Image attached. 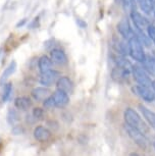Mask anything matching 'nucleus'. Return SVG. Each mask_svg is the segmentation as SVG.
Masks as SVG:
<instances>
[{
    "mask_svg": "<svg viewBox=\"0 0 155 156\" xmlns=\"http://www.w3.org/2000/svg\"><path fill=\"white\" fill-rule=\"evenodd\" d=\"M139 108H140V110H141L144 119H146V122H147L149 123V126L155 131V112H153V111L150 109H148L147 107L143 106L142 104L139 105Z\"/></svg>",
    "mask_w": 155,
    "mask_h": 156,
    "instance_id": "nucleus-15",
    "label": "nucleus"
},
{
    "mask_svg": "<svg viewBox=\"0 0 155 156\" xmlns=\"http://www.w3.org/2000/svg\"><path fill=\"white\" fill-rule=\"evenodd\" d=\"M116 4H122V0H114Z\"/></svg>",
    "mask_w": 155,
    "mask_h": 156,
    "instance_id": "nucleus-32",
    "label": "nucleus"
},
{
    "mask_svg": "<svg viewBox=\"0 0 155 156\" xmlns=\"http://www.w3.org/2000/svg\"><path fill=\"white\" fill-rule=\"evenodd\" d=\"M154 16H155V12H154Z\"/></svg>",
    "mask_w": 155,
    "mask_h": 156,
    "instance_id": "nucleus-34",
    "label": "nucleus"
},
{
    "mask_svg": "<svg viewBox=\"0 0 155 156\" xmlns=\"http://www.w3.org/2000/svg\"><path fill=\"white\" fill-rule=\"evenodd\" d=\"M11 94H12V84L7 83L4 85V89H3V94H2V101L7 102L10 99Z\"/></svg>",
    "mask_w": 155,
    "mask_h": 156,
    "instance_id": "nucleus-23",
    "label": "nucleus"
},
{
    "mask_svg": "<svg viewBox=\"0 0 155 156\" xmlns=\"http://www.w3.org/2000/svg\"><path fill=\"white\" fill-rule=\"evenodd\" d=\"M140 8L145 13H150L153 9V4L150 2V0H138Z\"/></svg>",
    "mask_w": 155,
    "mask_h": 156,
    "instance_id": "nucleus-22",
    "label": "nucleus"
},
{
    "mask_svg": "<svg viewBox=\"0 0 155 156\" xmlns=\"http://www.w3.org/2000/svg\"><path fill=\"white\" fill-rule=\"evenodd\" d=\"M16 70V62L14 60H12L6 66V69H4V72H3V73H2V76H1V80H0V83H1V84L3 83V82L6 80L7 78H9V76L12 75V73H14Z\"/></svg>",
    "mask_w": 155,
    "mask_h": 156,
    "instance_id": "nucleus-20",
    "label": "nucleus"
},
{
    "mask_svg": "<svg viewBox=\"0 0 155 156\" xmlns=\"http://www.w3.org/2000/svg\"><path fill=\"white\" fill-rule=\"evenodd\" d=\"M125 129H127V132H128L129 137L134 141V143H135L137 146L140 147V148L143 150L148 148V146H149L148 140H147V138H146L145 134L143 133L142 131H140V129L136 128H133V126H130L128 125L125 126Z\"/></svg>",
    "mask_w": 155,
    "mask_h": 156,
    "instance_id": "nucleus-3",
    "label": "nucleus"
},
{
    "mask_svg": "<svg viewBox=\"0 0 155 156\" xmlns=\"http://www.w3.org/2000/svg\"><path fill=\"white\" fill-rule=\"evenodd\" d=\"M43 109H41V108H34L33 110V115L36 119H40L43 117Z\"/></svg>",
    "mask_w": 155,
    "mask_h": 156,
    "instance_id": "nucleus-28",
    "label": "nucleus"
},
{
    "mask_svg": "<svg viewBox=\"0 0 155 156\" xmlns=\"http://www.w3.org/2000/svg\"><path fill=\"white\" fill-rule=\"evenodd\" d=\"M34 137L39 142H47L51 138V132L45 126H39L34 129Z\"/></svg>",
    "mask_w": 155,
    "mask_h": 156,
    "instance_id": "nucleus-11",
    "label": "nucleus"
},
{
    "mask_svg": "<svg viewBox=\"0 0 155 156\" xmlns=\"http://www.w3.org/2000/svg\"><path fill=\"white\" fill-rule=\"evenodd\" d=\"M132 91L134 94L139 96L146 102H152L155 99V93L150 90V88L147 86H142V85H136L132 88Z\"/></svg>",
    "mask_w": 155,
    "mask_h": 156,
    "instance_id": "nucleus-5",
    "label": "nucleus"
},
{
    "mask_svg": "<svg viewBox=\"0 0 155 156\" xmlns=\"http://www.w3.org/2000/svg\"><path fill=\"white\" fill-rule=\"evenodd\" d=\"M23 132V129L20 128V126H14L13 128V133H14V135H19V134H20Z\"/></svg>",
    "mask_w": 155,
    "mask_h": 156,
    "instance_id": "nucleus-29",
    "label": "nucleus"
},
{
    "mask_svg": "<svg viewBox=\"0 0 155 156\" xmlns=\"http://www.w3.org/2000/svg\"><path fill=\"white\" fill-rule=\"evenodd\" d=\"M43 105H44V107L47 108V109H51V108H54L55 107L54 99H53V97H52V95L51 96H48L47 98L44 100Z\"/></svg>",
    "mask_w": 155,
    "mask_h": 156,
    "instance_id": "nucleus-26",
    "label": "nucleus"
},
{
    "mask_svg": "<svg viewBox=\"0 0 155 156\" xmlns=\"http://www.w3.org/2000/svg\"><path fill=\"white\" fill-rule=\"evenodd\" d=\"M132 75H133L134 80L138 83V85L151 87L152 80L144 67L140 66H133V67H132Z\"/></svg>",
    "mask_w": 155,
    "mask_h": 156,
    "instance_id": "nucleus-4",
    "label": "nucleus"
},
{
    "mask_svg": "<svg viewBox=\"0 0 155 156\" xmlns=\"http://www.w3.org/2000/svg\"><path fill=\"white\" fill-rule=\"evenodd\" d=\"M124 119H125V123H127L128 126L138 129H140V131H142L144 134L148 131L147 126H146L145 122H143L142 117L140 116L139 113L137 112L135 109H133V108L129 107L125 110Z\"/></svg>",
    "mask_w": 155,
    "mask_h": 156,
    "instance_id": "nucleus-1",
    "label": "nucleus"
},
{
    "mask_svg": "<svg viewBox=\"0 0 155 156\" xmlns=\"http://www.w3.org/2000/svg\"><path fill=\"white\" fill-rule=\"evenodd\" d=\"M129 42V54L133 59H135L138 62L143 63L146 58V54L143 48V44L137 39L135 35H133L130 39L128 40Z\"/></svg>",
    "mask_w": 155,
    "mask_h": 156,
    "instance_id": "nucleus-2",
    "label": "nucleus"
},
{
    "mask_svg": "<svg viewBox=\"0 0 155 156\" xmlns=\"http://www.w3.org/2000/svg\"><path fill=\"white\" fill-rule=\"evenodd\" d=\"M147 33H148V37L150 38V40L155 44V27L154 26H151V25L148 26Z\"/></svg>",
    "mask_w": 155,
    "mask_h": 156,
    "instance_id": "nucleus-27",
    "label": "nucleus"
},
{
    "mask_svg": "<svg viewBox=\"0 0 155 156\" xmlns=\"http://www.w3.org/2000/svg\"><path fill=\"white\" fill-rule=\"evenodd\" d=\"M112 58H113V61H114V63L118 66H121V67H122V69L131 70V72H132V67H133V64H132L128 59H125V57L119 56V55H115V56H113Z\"/></svg>",
    "mask_w": 155,
    "mask_h": 156,
    "instance_id": "nucleus-19",
    "label": "nucleus"
},
{
    "mask_svg": "<svg viewBox=\"0 0 155 156\" xmlns=\"http://www.w3.org/2000/svg\"><path fill=\"white\" fill-rule=\"evenodd\" d=\"M132 72L131 70L125 69L121 66H116L114 69L111 70V78L116 83H125L129 80V76Z\"/></svg>",
    "mask_w": 155,
    "mask_h": 156,
    "instance_id": "nucleus-8",
    "label": "nucleus"
},
{
    "mask_svg": "<svg viewBox=\"0 0 155 156\" xmlns=\"http://www.w3.org/2000/svg\"><path fill=\"white\" fill-rule=\"evenodd\" d=\"M150 2H151V3L153 4V5L155 4V0H150Z\"/></svg>",
    "mask_w": 155,
    "mask_h": 156,
    "instance_id": "nucleus-33",
    "label": "nucleus"
},
{
    "mask_svg": "<svg viewBox=\"0 0 155 156\" xmlns=\"http://www.w3.org/2000/svg\"><path fill=\"white\" fill-rule=\"evenodd\" d=\"M154 93H155V92H154ZM154 100H155V99H154Z\"/></svg>",
    "mask_w": 155,
    "mask_h": 156,
    "instance_id": "nucleus-36",
    "label": "nucleus"
},
{
    "mask_svg": "<svg viewBox=\"0 0 155 156\" xmlns=\"http://www.w3.org/2000/svg\"><path fill=\"white\" fill-rule=\"evenodd\" d=\"M14 106L19 110H28L32 106V101L30 98L25 96L17 97L14 100Z\"/></svg>",
    "mask_w": 155,
    "mask_h": 156,
    "instance_id": "nucleus-17",
    "label": "nucleus"
},
{
    "mask_svg": "<svg viewBox=\"0 0 155 156\" xmlns=\"http://www.w3.org/2000/svg\"><path fill=\"white\" fill-rule=\"evenodd\" d=\"M7 122L10 123V125L14 126L16 122H19V115L17 113V111L11 109L8 111V114H7Z\"/></svg>",
    "mask_w": 155,
    "mask_h": 156,
    "instance_id": "nucleus-25",
    "label": "nucleus"
},
{
    "mask_svg": "<svg viewBox=\"0 0 155 156\" xmlns=\"http://www.w3.org/2000/svg\"><path fill=\"white\" fill-rule=\"evenodd\" d=\"M122 5L124 6V9L128 11L129 13H132L136 10V2L135 0H122Z\"/></svg>",
    "mask_w": 155,
    "mask_h": 156,
    "instance_id": "nucleus-24",
    "label": "nucleus"
},
{
    "mask_svg": "<svg viewBox=\"0 0 155 156\" xmlns=\"http://www.w3.org/2000/svg\"><path fill=\"white\" fill-rule=\"evenodd\" d=\"M56 88L58 90L64 91L66 93H72L74 90V84L69 76H59L56 82Z\"/></svg>",
    "mask_w": 155,
    "mask_h": 156,
    "instance_id": "nucleus-12",
    "label": "nucleus"
},
{
    "mask_svg": "<svg viewBox=\"0 0 155 156\" xmlns=\"http://www.w3.org/2000/svg\"><path fill=\"white\" fill-rule=\"evenodd\" d=\"M130 16H131V19H132V20H133L134 26H135V27L143 30L144 28H147L149 26V23H148L147 19L143 16L141 13L138 12V11H136V10L133 11Z\"/></svg>",
    "mask_w": 155,
    "mask_h": 156,
    "instance_id": "nucleus-14",
    "label": "nucleus"
},
{
    "mask_svg": "<svg viewBox=\"0 0 155 156\" xmlns=\"http://www.w3.org/2000/svg\"><path fill=\"white\" fill-rule=\"evenodd\" d=\"M58 79H59V73L57 70L50 69L41 73L39 82L41 85H43L45 87H51L52 85L56 84Z\"/></svg>",
    "mask_w": 155,
    "mask_h": 156,
    "instance_id": "nucleus-6",
    "label": "nucleus"
},
{
    "mask_svg": "<svg viewBox=\"0 0 155 156\" xmlns=\"http://www.w3.org/2000/svg\"><path fill=\"white\" fill-rule=\"evenodd\" d=\"M143 66H144V69L149 75L155 76V58L146 56L144 62H143Z\"/></svg>",
    "mask_w": 155,
    "mask_h": 156,
    "instance_id": "nucleus-21",
    "label": "nucleus"
},
{
    "mask_svg": "<svg viewBox=\"0 0 155 156\" xmlns=\"http://www.w3.org/2000/svg\"><path fill=\"white\" fill-rule=\"evenodd\" d=\"M116 27H118V33L121 34V36H122V38L125 40H129L134 35V32L131 28L130 22H129V20L127 17H122L118 22Z\"/></svg>",
    "mask_w": 155,
    "mask_h": 156,
    "instance_id": "nucleus-7",
    "label": "nucleus"
},
{
    "mask_svg": "<svg viewBox=\"0 0 155 156\" xmlns=\"http://www.w3.org/2000/svg\"><path fill=\"white\" fill-rule=\"evenodd\" d=\"M151 87H152V89H153V91L155 92V81H152V83H151Z\"/></svg>",
    "mask_w": 155,
    "mask_h": 156,
    "instance_id": "nucleus-31",
    "label": "nucleus"
},
{
    "mask_svg": "<svg viewBox=\"0 0 155 156\" xmlns=\"http://www.w3.org/2000/svg\"><path fill=\"white\" fill-rule=\"evenodd\" d=\"M31 95L36 101H44L48 96H50V90L48 88H46L45 86L36 87L32 90Z\"/></svg>",
    "mask_w": 155,
    "mask_h": 156,
    "instance_id": "nucleus-13",
    "label": "nucleus"
},
{
    "mask_svg": "<svg viewBox=\"0 0 155 156\" xmlns=\"http://www.w3.org/2000/svg\"><path fill=\"white\" fill-rule=\"evenodd\" d=\"M154 147H155V144H154Z\"/></svg>",
    "mask_w": 155,
    "mask_h": 156,
    "instance_id": "nucleus-35",
    "label": "nucleus"
},
{
    "mask_svg": "<svg viewBox=\"0 0 155 156\" xmlns=\"http://www.w3.org/2000/svg\"><path fill=\"white\" fill-rule=\"evenodd\" d=\"M27 22V20H26V19H24L22 20V22H19V23H17V25H16V27L17 28H19V27H22V26H24L25 25V23Z\"/></svg>",
    "mask_w": 155,
    "mask_h": 156,
    "instance_id": "nucleus-30",
    "label": "nucleus"
},
{
    "mask_svg": "<svg viewBox=\"0 0 155 156\" xmlns=\"http://www.w3.org/2000/svg\"><path fill=\"white\" fill-rule=\"evenodd\" d=\"M52 97H53V99H54L55 107H57V108H63L69 103V94L66 92H64V91H61V90L57 89L53 93Z\"/></svg>",
    "mask_w": 155,
    "mask_h": 156,
    "instance_id": "nucleus-9",
    "label": "nucleus"
},
{
    "mask_svg": "<svg viewBox=\"0 0 155 156\" xmlns=\"http://www.w3.org/2000/svg\"><path fill=\"white\" fill-rule=\"evenodd\" d=\"M50 58L53 61V63L58 64V66H64V64L68 63V56H66L65 52L58 48L51 50Z\"/></svg>",
    "mask_w": 155,
    "mask_h": 156,
    "instance_id": "nucleus-10",
    "label": "nucleus"
},
{
    "mask_svg": "<svg viewBox=\"0 0 155 156\" xmlns=\"http://www.w3.org/2000/svg\"><path fill=\"white\" fill-rule=\"evenodd\" d=\"M133 32H134V35L136 36L137 39H138L140 42L143 44V46H147V47L150 46V44H151L150 38H149L148 36H146L145 33L143 32V30L135 27V29L133 30Z\"/></svg>",
    "mask_w": 155,
    "mask_h": 156,
    "instance_id": "nucleus-18",
    "label": "nucleus"
},
{
    "mask_svg": "<svg viewBox=\"0 0 155 156\" xmlns=\"http://www.w3.org/2000/svg\"><path fill=\"white\" fill-rule=\"evenodd\" d=\"M52 66H53V61L51 60L50 57L46 56V55L41 56L39 58V60H38V67H39L41 73L52 69Z\"/></svg>",
    "mask_w": 155,
    "mask_h": 156,
    "instance_id": "nucleus-16",
    "label": "nucleus"
}]
</instances>
